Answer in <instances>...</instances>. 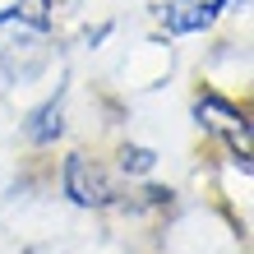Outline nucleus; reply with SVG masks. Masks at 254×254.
Returning a JSON list of instances; mask_svg holds the SVG:
<instances>
[{
  "label": "nucleus",
  "instance_id": "nucleus-1",
  "mask_svg": "<svg viewBox=\"0 0 254 254\" xmlns=\"http://www.w3.org/2000/svg\"><path fill=\"white\" fill-rule=\"evenodd\" d=\"M61 194H65L74 208H88V213H102V208H116V203H121L111 176L97 167V157L79 153V148L65 153V162H61Z\"/></svg>",
  "mask_w": 254,
  "mask_h": 254
},
{
  "label": "nucleus",
  "instance_id": "nucleus-2",
  "mask_svg": "<svg viewBox=\"0 0 254 254\" xmlns=\"http://www.w3.org/2000/svg\"><path fill=\"white\" fill-rule=\"evenodd\" d=\"M194 121H199L203 134H217L227 139L231 153H250V111L236 97L217 93V88H203L194 93Z\"/></svg>",
  "mask_w": 254,
  "mask_h": 254
},
{
  "label": "nucleus",
  "instance_id": "nucleus-3",
  "mask_svg": "<svg viewBox=\"0 0 254 254\" xmlns=\"http://www.w3.org/2000/svg\"><path fill=\"white\" fill-rule=\"evenodd\" d=\"M231 14V0H153V19L167 37H199L213 33L217 19Z\"/></svg>",
  "mask_w": 254,
  "mask_h": 254
},
{
  "label": "nucleus",
  "instance_id": "nucleus-4",
  "mask_svg": "<svg viewBox=\"0 0 254 254\" xmlns=\"http://www.w3.org/2000/svg\"><path fill=\"white\" fill-rule=\"evenodd\" d=\"M23 139L33 143V148H56V143L65 139V88H56V93L42 102V107L28 111Z\"/></svg>",
  "mask_w": 254,
  "mask_h": 254
},
{
  "label": "nucleus",
  "instance_id": "nucleus-5",
  "mask_svg": "<svg viewBox=\"0 0 254 254\" xmlns=\"http://www.w3.org/2000/svg\"><path fill=\"white\" fill-rule=\"evenodd\" d=\"M157 148H148V143H121V153H116V171L129 176V181H148V176L157 171Z\"/></svg>",
  "mask_w": 254,
  "mask_h": 254
}]
</instances>
